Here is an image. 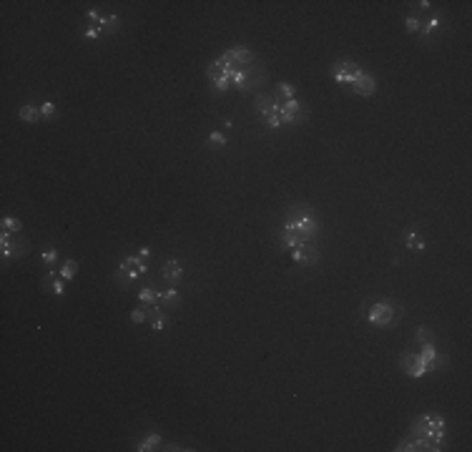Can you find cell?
Returning <instances> with one entry per match:
<instances>
[{"mask_svg":"<svg viewBox=\"0 0 472 452\" xmlns=\"http://www.w3.org/2000/svg\"><path fill=\"white\" fill-rule=\"evenodd\" d=\"M322 231V224L304 209V206H292L281 229H279V241L284 244V249H299V246H306L319 236Z\"/></svg>","mask_w":472,"mask_h":452,"instance_id":"1","label":"cell"},{"mask_svg":"<svg viewBox=\"0 0 472 452\" xmlns=\"http://www.w3.org/2000/svg\"><path fill=\"white\" fill-rule=\"evenodd\" d=\"M444 430H447V422H444L442 415H422V417H417V420H412V437H422V440H427V445H430V450L437 452L442 450L444 445Z\"/></svg>","mask_w":472,"mask_h":452,"instance_id":"2","label":"cell"},{"mask_svg":"<svg viewBox=\"0 0 472 452\" xmlns=\"http://www.w3.org/2000/svg\"><path fill=\"white\" fill-rule=\"evenodd\" d=\"M146 271H148V264L141 256H126V259H121V264L116 267V281L121 287H128L141 274H146Z\"/></svg>","mask_w":472,"mask_h":452,"instance_id":"3","label":"cell"},{"mask_svg":"<svg viewBox=\"0 0 472 452\" xmlns=\"http://www.w3.org/2000/svg\"><path fill=\"white\" fill-rule=\"evenodd\" d=\"M359 73H362V65H357L354 60H334L332 63V78H334V83L337 86H342V88H352V83L359 78Z\"/></svg>","mask_w":472,"mask_h":452,"instance_id":"4","label":"cell"},{"mask_svg":"<svg viewBox=\"0 0 472 452\" xmlns=\"http://www.w3.org/2000/svg\"><path fill=\"white\" fill-rule=\"evenodd\" d=\"M392 319H394V306L389 301H374L367 312V322L374 327H387L392 324Z\"/></svg>","mask_w":472,"mask_h":452,"instance_id":"5","label":"cell"},{"mask_svg":"<svg viewBox=\"0 0 472 452\" xmlns=\"http://www.w3.org/2000/svg\"><path fill=\"white\" fill-rule=\"evenodd\" d=\"M399 367H402V372H405L407 377H414V379H419V377H424V374H427V367L422 364V360H419V354H417V352H407V354H402Z\"/></svg>","mask_w":472,"mask_h":452,"instance_id":"6","label":"cell"},{"mask_svg":"<svg viewBox=\"0 0 472 452\" xmlns=\"http://www.w3.org/2000/svg\"><path fill=\"white\" fill-rule=\"evenodd\" d=\"M352 93H357V96H364V98H369V96H374L377 93V78L372 76V73H367V70H362L359 73V78L352 83Z\"/></svg>","mask_w":472,"mask_h":452,"instance_id":"7","label":"cell"},{"mask_svg":"<svg viewBox=\"0 0 472 452\" xmlns=\"http://www.w3.org/2000/svg\"><path fill=\"white\" fill-rule=\"evenodd\" d=\"M181 276H183V267H181V261H176V259L163 261V267H161V279H163L169 287H176L178 281H181Z\"/></svg>","mask_w":472,"mask_h":452,"instance_id":"8","label":"cell"},{"mask_svg":"<svg viewBox=\"0 0 472 452\" xmlns=\"http://www.w3.org/2000/svg\"><path fill=\"white\" fill-rule=\"evenodd\" d=\"M299 111H301V103H299L296 98H292V101H281V106H279V118H281V123L301 121L304 116H299Z\"/></svg>","mask_w":472,"mask_h":452,"instance_id":"9","label":"cell"},{"mask_svg":"<svg viewBox=\"0 0 472 452\" xmlns=\"http://www.w3.org/2000/svg\"><path fill=\"white\" fill-rule=\"evenodd\" d=\"M276 96H271V93H256L254 96V106H256V113L262 116V118H269L271 113H274V106H276Z\"/></svg>","mask_w":472,"mask_h":452,"instance_id":"10","label":"cell"},{"mask_svg":"<svg viewBox=\"0 0 472 452\" xmlns=\"http://www.w3.org/2000/svg\"><path fill=\"white\" fill-rule=\"evenodd\" d=\"M292 261L294 264H314V261H319V249H314L312 244L292 249Z\"/></svg>","mask_w":472,"mask_h":452,"instance_id":"11","label":"cell"},{"mask_svg":"<svg viewBox=\"0 0 472 452\" xmlns=\"http://www.w3.org/2000/svg\"><path fill=\"white\" fill-rule=\"evenodd\" d=\"M43 289L51 292V294H56V297H63V294H65V279L51 269L45 276H43Z\"/></svg>","mask_w":472,"mask_h":452,"instance_id":"12","label":"cell"},{"mask_svg":"<svg viewBox=\"0 0 472 452\" xmlns=\"http://www.w3.org/2000/svg\"><path fill=\"white\" fill-rule=\"evenodd\" d=\"M146 312H148V319H151V329L153 331H163L166 329L169 317H166V312L161 309V304H151V306H146Z\"/></svg>","mask_w":472,"mask_h":452,"instance_id":"13","label":"cell"},{"mask_svg":"<svg viewBox=\"0 0 472 452\" xmlns=\"http://www.w3.org/2000/svg\"><path fill=\"white\" fill-rule=\"evenodd\" d=\"M18 118L26 121V123H38V121L43 118V116H40V106H35V103H23L20 111H18Z\"/></svg>","mask_w":472,"mask_h":452,"instance_id":"14","label":"cell"},{"mask_svg":"<svg viewBox=\"0 0 472 452\" xmlns=\"http://www.w3.org/2000/svg\"><path fill=\"white\" fill-rule=\"evenodd\" d=\"M231 56H234V63L239 65V68H249V65L254 63V53H251L249 48H244V45L231 48Z\"/></svg>","mask_w":472,"mask_h":452,"instance_id":"15","label":"cell"},{"mask_svg":"<svg viewBox=\"0 0 472 452\" xmlns=\"http://www.w3.org/2000/svg\"><path fill=\"white\" fill-rule=\"evenodd\" d=\"M156 297H158V304H161V306H178V304H181V297H178L176 287H169L166 292H156Z\"/></svg>","mask_w":472,"mask_h":452,"instance_id":"16","label":"cell"},{"mask_svg":"<svg viewBox=\"0 0 472 452\" xmlns=\"http://www.w3.org/2000/svg\"><path fill=\"white\" fill-rule=\"evenodd\" d=\"M58 274L65 279V281L76 279V274H78V261H76V259H65V261L58 267Z\"/></svg>","mask_w":472,"mask_h":452,"instance_id":"17","label":"cell"},{"mask_svg":"<svg viewBox=\"0 0 472 452\" xmlns=\"http://www.w3.org/2000/svg\"><path fill=\"white\" fill-rule=\"evenodd\" d=\"M279 101L284 98V101H292V98H296V90H294V86L292 83H287V81H281L279 86H276V93H274Z\"/></svg>","mask_w":472,"mask_h":452,"instance_id":"18","label":"cell"},{"mask_svg":"<svg viewBox=\"0 0 472 452\" xmlns=\"http://www.w3.org/2000/svg\"><path fill=\"white\" fill-rule=\"evenodd\" d=\"M0 226H3V231H10V234H20V231H23L20 219H13V216H5V219L0 221Z\"/></svg>","mask_w":472,"mask_h":452,"instance_id":"19","label":"cell"},{"mask_svg":"<svg viewBox=\"0 0 472 452\" xmlns=\"http://www.w3.org/2000/svg\"><path fill=\"white\" fill-rule=\"evenodd\" d=\"M98 28L103 30V33H116V30L121 28V18H118V15H108V18H103V20L98 23Z\"/></svg>","mask_w":472,"mask_h":452,"instance_id":"20","label":"cell"},{"mask_svg":"<svg viewBox=\"0 0 472 452\" xmlns=\"http://www.w3.org/2000/svg\"><path fill=\"white\" fill-rule=\"evenodd\" d=\"M158 445H161V437H158L156 432H151V435H148L141 445H136V450H138V452H148V450H156Z\"/></svg>","mask_w":472,"mask_h":452,"instance_id":"21","label":"cell"},{"mask_svg":"<svg viewBox=\"0 0 472 452\" xmlns=\"http://www.w3.org/2000/svg\"><path fill=\"white\" fill-rule=\"evenodd\" d=\"M407 246H410L412 251H424V239H422L417 231H410V234H407Z\"/></svg>","mask_w":472,"mask_h":452,"instance_id":"22","label":"cell"},{"mask_svg":"<svg viewBox=\"0 0 472 452\" xmlns=\"http://www.w3.org/2000/svg\"><path fill=\"white\" fill-rule=\"evenodd\" d=\"M138 299H141V304H146V306H151V304H158V297H156V292H153L151 287H144V289L138 292Z\"/></svg>","mask_w":472,"mask_h":452,"instance_id":"23","label":"cell"},{"mask_svg":"<svg viewBox=\"0 0 472 452\" xmlns=\"http://www.w3.org/2000/svg\"><path fill=\"white\" fill-rule=\"evenodd\" d=\"M440 26H442V20H440V18H430V20H427V23L419 28V33L427 38V35H432L435 30H440Z\"/></svg>","mask_w":472,"mask_h":452,"instance_id":"24","label":"cell"},{"mask_svg":"<svg viewBox=\"0 0 472 452\" xmlns=\"http://www.w3.org/2000/svg\"><path fill=\"white\" fill-rule=\"evenodd\" d=\"M208 146H211V149H224V146H226V136H224L221 131H214V133L208 136Z\"/></svg>","mask_w":472,"mask_h":452,"instance_id":"25","label":"cell"},{"mask_svg":"<svg viewBox=\"0 0 472 452\" xmlns=\"http://www.w3.org/2000/svg\"><path fill=\"white\" fill-rule=\"evenodd\" d=\"M58 256H60L58 249H56V246H48V249L43 251V264H45V267H53V264L58 261Z\"/></svg>","mask_w":472,"mask_h":452,"instance_id":"26","label":"cell"},{"mask_svg":"<svg viewBox=\"0 0 472 452\" xmlns=\"http://www.w3.org/2000/svg\"><path fill=\"white\" fill-rule=\"evenodd\" d=\"M40 116L45 121H51L53 116H56V103L53 101H45V103H40Z\"/></svg>","mask_w":472,"mask_h":452,"instance_id":"27","label":"cell"},{"mask_svg":"<svg viewBox=\"0 0 472 452\" xmlns=\"http://www.w3.org/2000/svg\"><path fill=\"white\" fill-rule=\"evenodd\" d=\"M146 319H148L146 306H138V309L131 312V322H133V324H141V322H146Z\"/></svg>","mask_w":472,"mask_h":452,"instance_id":"28","label":"cell"},{"mask_svg":"<svg viewBox=\"0 0 472 452\" xmlns=\"http://www.w3.org/2000/svg\"><path fill=\"white\" fill-rule=\"evenodd\" d=\"M419 28H422V20H419V18L410 15V18L405 20V30H407V33H419Z\"/></svg>","mask_w":472,"mask_h":452,"instance_id":"29","label":"cell"},{"mask_svg":"<svg viewBox=\"0 0 472 452\" xmlns=\"http://www.w3.org/2000/svg\"><path fill=\"white\" fill-rule=\"evenodd\" d=\"M414 339H417L419 344H424V342H432V337H430V331L424 329V327H417V331H414Z\"/></svg>","mask_w":472,"mask_h":452,"instance_id":"30","label":"cell"},{"mask_svg":"<svg viewBox=\"0 0 472 452\" xmlns=\"http://www.w3.org/2000/svg\"><path fill=\"white\" fill-rule=\"evenodd\" d=\"M264 121H266V126H269L271 131H276V128H281V126H284V123H281V118H279L276 113H271V116H269V118H264Z\"/></svg>","mask_w":472,"mask_h":452,"instance_id":"31","label":"cell"},{"mask_svg":"<svg viewBox=\"0 0 472 452\" xmlns=\"http://www.w3.org/2000/svg\"><path fill=\"white\" fill-rule=\"evenodd\" d=\"M86 18H88L90 23H96V28H98V23L103 20V15H101L98 10H88V13H86Z\"/></svg>","mask_w":472,"mask_h":452,"instance_id":"32","label":"cell"},{"mask_svg":"<svg viewBox=\"0 0 472 452\" xmlns=\"http://www.w3.org/2000/svg\"><path fill=\"white\" fill-rule=\"evenodd\" d=\"M101 35H103V30L101 28H88L86 30V38H88V40H98Z\"/></svg>","mask_w":472,"mask_h":452,"instance_id":"33","label":"cell"},{"mask_svg":"<svg viewBox=\"0 0 472 452\" xmlns=\"http://www.w3.org/2000/svg\"><path fill=\"white\" fill-rule=\"evenodd\" d=\"M148 254H151V251H148V246H141V249H138V256H141L144 261L148 259Z\"/></svg>","mask_w":472,"mask_h":452,"instance_id":"34","label":"cell"}]
</instances>
